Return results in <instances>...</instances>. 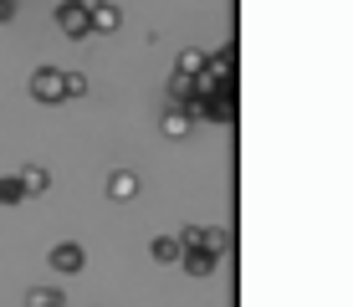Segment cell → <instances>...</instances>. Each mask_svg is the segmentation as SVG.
I'll list each match as a JSON object with an SVG mask.
<instances>
[{
	"instance_id": "6da1fadb",
	"label": "cell",
	"mask_w": 353,
	"mask_h": 307,
	"mask_svg": "<svg viewBox=\"0 0 353 307\" xmlns=\"http://www.w3.org/2000/svg\"><path fill=\"white\" fill-rule=\"evenodd\" d=\"M57 88H62V82H57L52 72H41V77H36V97H46V103L57 97Z\"/></svg>"
}]
</instances>
